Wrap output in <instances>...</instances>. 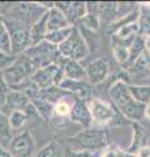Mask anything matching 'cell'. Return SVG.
Masks as SVG:
<instances>
[{"label":"cell","instance_id":"cell-11","mask_svg":"<svg viewBox=\"0 0 150 157\" xmlns=\"http://www.w3.org/2000/svg\"><path fill=\"white\" fill-rule=\"evenodd\" d=\"M59 88L65 92L71 93L81 100H90V92H91V85L86 80L76 81V80H69V78H63V81L59 84Z\"/></svg>","mask_w":150,"mask_h":157},{"label":"cell","instance_id":"cell-39","mask_svg":"<svg viewBox=\"0 0 150 157\" xmlns=\"http://www.w3.org/2000/svg\"><path fill=\"white\" fill-rule=\"evenodd\" d=\"M145 51L150 54V37L145 38Z\"/></svg>","mask_w":150,"mask_h":157},{"label":"cell","instance_id":"cell-18","mask_svg":"<svg viewBox=\"0 0 150 157\" xmlns=\"http://www.w3.org/2000/svg\"><path fill=\"white\" fill-rule=\"evenodd\" d=\"M137 25H138L140 37H142L144 39L150 37V6L149 4H144V6L138 8Z\"/></svg>","mask_w":150,"mask_h":157},{"label":"cell","instance_id":"cell-34","mask_svg":"<svg viewBox=\"0 0 150 157\" xmlns=\"http://www.w3.org/2000/svg\"><path fill=\"white\" fill-rule=\"evenodd\" d=\"M124 151L118 148L116 145H108L107 148H104V152H102L101 157H123Z\"/></svg>","mask_w":150,"mask_h":157},{"label":"cell","instance_id":"cell-40","mask_svg":"<svg viewBox=\"0 0 150 157\" xmlns=\"http://www.w3.org/2000/svg\"><path fill=\"white\" fill-rule=\"evenodd\" d=\"M123 157H136V153H130V152H127V151H125V152H124V155H123Z\"/></svg>","mask_w":150,"mask_h":157},{"label":"cell","instance_id":"cell-23","mask_svg":"<svg viewBox=\"0 0 150 157\" xmlns=\"http://www.w3.org/2000/svg\"><path fill=\"white\" fill-rule=\"evenodd\" d=\"M0 52L7 54V55H12L11 34H9L7 22L2 17H0Z\"/></svg>","mask_w":150,"mask_h":157},{"label":"cell","instance_id":"cell-24","mask_svg":"<svg viewBox=\"0 0 150 157\" xmlns=\"http://www.w3.org/2000/svg\"><path fill=\"white\" fill-rule=\"evenodd\" d=\"M118 3H99L97 13L101 20H106V21H112L115 16H118Z\"/></svg>","mask_w":150,"mask_h":157},{"label":"cell","instance_id":"cell-9","mask_svg":"<svg viewBox=\"0 0 150 157\" xmlns=\"http://www.w3.org/2000/svg\"><path fill=\"white\" fill-rule=\"evenodd\" d=\"M9 34H11L12 55L17 56L20 54H24L29 47H31L30 33H29L27 26H17L14 29H9Z\"/></svg>","mask_w":150,"mask_h":157},{"label":"cell","instance_id":"cell-37","mask_svg":"<svg viewBox=\"0 0 150 157\" xmlns=\"http://www.w3.org/2000/svg\"><path fill=\"white\" fill-rule=\"evenodd\" d=\"M0 157H12V156L8 149H5L3 145H0Z\"/></svg>","mask_w":150,"mask_h":157},{"label":"cell","instance_id":"cell-32","mask_svg":"<svg viewBox=\"0 0 150 157\" xmlns=\"http://www.w3.org/2000/svg\"><path fill=\"white\" fill-rule=\"evenodd\" d=\"M24 113L26 114V118H27V124H31V126H38L41 124V122L43 121L42 117L39 115V113L37 111V109L34 106H33V104L30 102L25 109H24Z\"/></svg>","mask_w":150,"mask_h":157},{"label":"cell","instance_id":"cell-3","mask_svg":"<svg viewBox=\"0 0 150 157\" xmlns=\"http://www.w3.org/2000/svg\"><path fill=\"white\" fill-rule=\"evenodd\" d=\"M38 68L31 62V59L25 54H20L14 58V60L7 68L2 71L4 80L11 88H16L27 78H30Z\"/></svg>","mask_w":150,"mask_h":157},{"label":"cell","instance_id":"cell-41","mask_svg":"<svg viewBox=\"0 0 150 157\" xmlns=\"http://www.w3.org/2000/svg\"><path fill=\"white\" fill-rule=\"evenodd\" d=\"M149 105H150V101H149Z\"/></svg>","mask_w":150,"mask_h":157},{"label":"cell","instance_id":"cell-31","mask_svg":"<svg viewBox=\"0 0 150 157\" xmlns=\"http://www.w3.org/2000/svg\"><path fill=\"white\" fill-rule=\"evenodd\" d=\"M12 134L11 126H9L8 114L4 113L0 107V139H9Z\"/></svg>","mask_w":150,"mask_h":157},{"label":"cell","instance_id":"cell-4","mask_svg":"<svg viewBox=\"0 0 150 157\" xmlns=\"http://www.w3.org/2000/svg\"><path fill=\"white\" fill-rule=\"evenodd\" d=\"M57 51L67 60L80 62L89 55L90 47L88 45V42H86V39L84 38V36H82L81 30L77 26H75L71 36L61 45L57 46Z\"/></svg>","mask_w":150,"mask_h":157},{"label":"cell","instance_id":"cell-25","mask_svg":"<svg viewBox=\"0 0 150 157\" xmlns=\"http://www.w3.org/2000/svg\"><path fill=\"white\" fill-rule=\"evenodd\" d=\"M73 28L75 26H69V28H65V29H60V30L48 32L46 34V37H45V41L50 42L51 45L59 46V45H61V43L71 36V33H72V30H73Z\"/></svg>","mask_w":150,"mask_h":157},{"label":"cell","instance_id":"cell-30","mask_svg":"<svg viewBox=\"0 0 150 157\" xmlns=\"http://www.w3.org/2000/svg\"><path fill=\"white\" fill-rule=\"evenodd\" d=\"M112 54H114V58L116 59V62L124 66L125 63H127V60H128V56H129V46L114 45Z\"/></svg>","mask_w":150,"mask_h":157},{"label":"cell","instance_id":"cell-14","mask_svg":"<svg viewBox=\"0 0 150 157\" xmlns=\"http://www.w3.org/2000/svg\"><path fill=\"white\" fill-rule=\"evenodd\" d=\"M136 37H138V25H137V21H134V22L125 24V25L116 29L114 32L112 39H115V45L129 46Z\"/></svg>","mask_w":150,"mask_h":157},{"label":"cell","instance_id":"cell-16","mask_svg":"<svg viewBox=\"0 0 150 157\" xmlns=\"http://www.w3.org/2000/svg\"><path fill=\"white\" fill-rule=\"evenodd\" d=\"M29 33H30L31 46H35L39 42L45 41V37L47 34V12L29 28Z\"/></svg>","mask_w":150,"mask_h":157},{"label":"cell","instance_id":"cell-21","mask_svg":"<svg viewBox=\"0 0 150 157\" xmlns=\"http://www.w3.org/2000/svg\"><path fill=\"white\" fill-rule=\"evenodd\" d=\"M64 148L57 140H51L50 143L43 145L42 148L35 152L34 157H64Z\"/></svg>","mask_w":150,"mask_h":157},{"label":"cell","instance_id":"cell-19","mask_svg":"<svg viewBox=\"0 0 150 157\" xmlns=\"http://www.w3.org/2000/svg\"><path fill=\"white\" fill-rule=\"evenodd\" d=\"M145 51V39L142 37H136L132 41V43L129 45V56H128V60L125 63V67L127 70L132 68V66L134 64V62L142 55V52Z\"/></svg>","mask_w":150,"mask_h":157},{"label":"cell","instance_id":"cell-33","mask_svg":"<svg viewBox=\"0 0 150 157\" xmlns=\"http://www.w3.org/2000/svg\"><path fill=\"white\" fill-rule=\"evenodd\" d=\"M64 157H98V152H89V151H73L65 149Z\"/></svg>","mask_w":150,"mask_h":157},{"label":"cell","instance_id":"cell-12","mask_svg":"<svg viewBox=\"0 0 150 157\" xmlns=\"http://www.w3.org/2000/svg\"><path fill=\"white\" fill-rule=\"evenodd\" d=\"M2 102H3V105L0 106L2 110L4 113H5V110H9V113H12L16 110H24L30 104V100L20 90L12 89L11 88V90L7 93V96L4 97V100Z\"/></svg>","mask_w":150,"mask_h":157},{"label":"cell","instance_id":"cell-7","mask_svg":"<svg viewBox=\"0 0 150 157\" xmlns=\"http://www.w3.org/2000/svg\"><path fill=\"white\" fill-rule=\"evenodd\" d=\"M9 153L12 157H34L35 141L29 130H22L9 141Z\"/></svg>","mask_w":150,"mask_h":157},{"label":"cell","instance_id":"cell-20","mask_svg":"<svg viewBox=\"0 0 150 157\" xmlns=\"http://www.w3.org/2000/svg\"><path fill=\"white\" fill-rule=\"evenodd\" d=\"M146 140H148V134H146V130L141 127L140 124L134 123L133 124V140H132V144L129 145V148L127 152H130V153H136V152L141 148V147L148 145L146 144Z\"/></svg>","mask_w":150,"mask_h":157},{"label":"cell","instance_id":"cell-5","mask_svg":"<svg viewBox=\"0 0 150 157\" xmlns=\"http://www.w3.org/2000/svg\"><path fill=\"white\" fill-rule=\"evenodd\" d=\"M88 105L91 114V119H93V127H97V128H104L106 126L114 123L119 114L118 110L112 105L101 101L98 98L88 100Z\"/></svg>","mask_w":150,"mask_h":157},{"label":"cell","instance_id":"cell-36","mask_svg":"<svg viewBox=\"0 0 150 157\" xmlns=\"http://www.w3.org/2000/svg\"><path fill=\"white\" fill-rule=\"evenodd\" d=\"M136 157H150V145L141 147L136 152Z\"/></svg>","mask_w":150,"mask_h":157},{"label":"cell","instance_id":"cell-15","mask_svg":"<svg viewBox=\"0 0 150 157\" xmlns=\"http://www.w3.org/2000/svg\"><path fill=\"white\" fill-rule=\"evenodd\" d=\"M69 26L72 25L69 24L64 12L54 4V7L47 11V33L54 32V30H60V29H65Z\"/></svg>","mask_w":150,"mask_h":157},{"label":"cell","instance_id":"cell-1","mask_svg":"<svg viewBox=\"0 0 150 157\" xmlns=\"http://www.w3.org/2000/svg\"><path fill=\"white\" fill-rule=\"evenodd\" d=\"M110 97L112 106L119 114L132 122H138L144 118V110L146 105L136 102L128 90V84L122 78H118L110 88Z\"/></svg>","mask_w":150,"mask_h":157},{"label":"cell","instance_id":"cell-10","mask_svg":"<svg viewBox=\"0 0 150 157\" xmlns=\"http://www.w3.org/2000/svg\"><path fill=\"white\" fill-rule=\"evenodd\" d=\"M69 121L81 124L84 128L93 127V119H91V114L89 110L88 100H81V98L76 97L69 113Z\"/></svg>","mask_w":150,"mask_h":157},{"label":"cell","instance_id":"cell-13","mask_svg":"<svg viewBox=\"0 0 150 157\" xmlns=\"http://www.w3.org/2000/svg\"><path fill=\"white\" fill-rule=\"evenodd\" d=\"M57 8H60L64 14L68 18V21L72 26H75L76 21L80 20L88 13V8H86V3L82 2H73V3H55Z\"/></svg>","mask_w":150,"mask_h":157},{"label":"cell","instance_id":"cell-29","mask_svg":"<svg viewBox=\"0 0 150 157\" xmlns=\"http://www.w3.org/2000/svg\"><path fill=\"white\" fill-rule=\"evenodd\" d=\"M132 70L134 72H137V73L150 72V54L144 51L142 55L134 62V64L132 66Z\"/></svg>","mask_w":150,"mask_h":157},{"label":"cell","instance_id":"cell-27","mask_svg":"<svg viewBox=\"0 0 150 157\" xmlns=\"http://www.w3.org/2000/svg\"><path fill=\"white\" fill-rule=\"evenodd\" d=\"M8 118H9V126H11L12 131L22 130L27 124V118L24 110H16V111L9 113Z\"/></svg>","mask_w":150,"mask_h":157},{"label":"cell","instance_id":"cell-17","mask_svg":"<svg viewBox=\"0 0 150 157\" xmlns=\"http://www.w3.org/2000/svg\"><path fill=\"white\" fill-rule=\"evenodd\" d=\"M63 72H64V78H69V80H86V71L85 67L81 66L80 62L76 60H68L63 67Z\"/></svg>","mask_w":150,"mask_h":157},{"label":"cell","instance_id":"cell-2","mask_svg":"<svg viewBox=\"0 0 150 157\" xmlns=\"http://www.w3.org/2000/svg\"><path fill=\"white\" fill-rule=\"evenodd\" d=\"M110 136L106 128H84L77 135L69 137V149L101 152L108 147Z\"/></svg>","mask_w":150,"mask_h":157},{"label":"cell","instance_id":"cell-26","mask_svg":"<svg viewBox=\"0 0 150 157\" xmlns=\"http://www.w3.org/2000/svg\"><path fill=\"white\" fill-rule=\"evenodd\" d=\"M30 102L37 109V111L39 113L42 119H51L52 113H54V105L50 104V102L46 101L45 98H42V97H38V98H35V100H31Z\"/></svg>","mask_w":150,"mask_h":157},{"label":"cell","instance_id":"cell-38","mask_svg":"<svg viewBox=\"0 0 150 157\" xmlns=\"http://www.w3.org/2000/svg\"><path fill=\"white\" fill-rule=\"evenodd\" d=\"M144 118L145 119L150 121V105L148 104L146 106H145V110H144Z\"/></svg>","mask_w":150,"mask_h":157},{"label":"cell","instance_id":"cell-8","mask_svg":"<svg viewBox=\"0 0 150 157\" xmlns=\"http://www.w3.org/2000/svg\"><path fill=\"white\" fill-rule=\"evenodd\" d=\"M86 80L90 85H98L103 82L110 75V64L103 58L95 59L85 67Z\"/></svg>","mask_w":150,"mask_h":157},{"label":"cell","instance_id":"cell-22","mask_svg":"<svg viewBox=\"0 0 150 157\" xmlns=\"http://www.w3.org/2000/svg\"><path fill=\"white\" fill-rule=\"evenodd\" d=\"M130 96L136 102L148 105L150 101V85H128Z\"/></svg>","mask_w":150,"mask_h":157},{"label":"cell","instance_id":"cell-6","mask_svg":"<svg viewBox=\"0 0 150 157\" xmlns=\"http://www.w3.org/2000/svg\"><path fill=\"white\" fill-rule=\"evenodd\" d=\"M64 78V72L63 68L56 64H50L47 67H43L37 70L31 75L30 80L38 86L41 92L46 90L51 86H59V84Z\"/></svg>","mask_w":150,"mask_h":157},{"label":"cell","instance_id":"cell-28","mask_svg":"<svg viewBox=\"0 0 150 157\" xmlns=\"http://www.w3.org/2000/svg\"><path fill=\"white\" fill-rule=\"evenodd\" d=\"M101 21L102 20L99 18L98 13H93V12H88L80 20V22L84 25V28L90 32H98L101 28Z\"/></svg>","mask_w":150,"mask_h":157},{"label":"cell","instance_id":"cell-35","mask_svg":"<svg viewBox=\"0 0 150 157\" xmlns=\"http://www.w3.org/2000/svg\"><path fill=\"white\" fill-rule=\"evenodd\" d=\"M11 90V86H9L7 84V81L4 80V76H3V73L2 71H0V100H4V97L7 96V93Z\"/></svg>","mask_w":150,"mask_h":157}]
</instances>
